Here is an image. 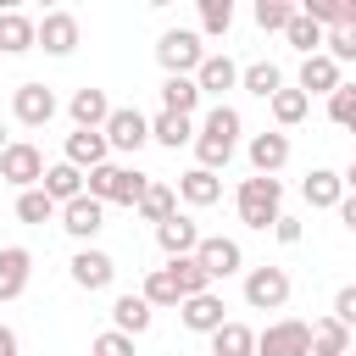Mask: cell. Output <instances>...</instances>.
<instances>
[{
	"label": "cell",
	"instance_id": "cell-34",
	"mask_svg": "<svg viewBox=\"0 0 356 356\" xmlns=\"http://www.w3.org/2000/svg\"><path fill=\"white\" fill-rule=\"evenodd\" d=\"M167 273H172V284H178V295H184V300L211 289V278H206V267H200L195 256H178V261H167Z\"/></svg>",
	"mask_w": 356,
	"mask_h": 356
},
{
	"label": "cell",
	"instance_id": "cell-41",
	"mask_svg": "<svg viewBox=\"0 0 356 356\" xmlns=\"http://www.w3.org/2000/svg\"><path fill=\"white\" fill-rule=\"evenodd\" d=\"M350 117H356V83H339V89L328 95V122H339V128H345Z\"/></svg>",
	"mask_w": 356,
	"mask_h": 356
},
{
	"label": "cell",
	"instance_id": "cell-29",
	"mask_svg": "<svg viewBox=\"0 0 356 356\" xmlns=\"http://www.w3.org/2000/svg\"><path fill=\"white\" fill-rule=\"evenodd\" d=\"M134 211H139L145 222H156V228H161V222H167V217L178 211V189H172V184H156V178H150V189L139 195V206H134Z\"/></svg>",
	"mask_w": 356,
	"mask_h": 356
},
{
	"label": "cell",
	"instance_id": "cell-22",
	"mask_svg": "<svg viewBox=\"0 0 356 356\" xmlns=\"http://www.w3.org/2000/svg\"><path fill=\"white\" fill-rule=\"evenodd\" d=\"M150 323H156V312H150V300H145V295H117V300H111V328H117V334L139 339Z\"/></svg>",
	"mask_w": 356,
	"mask_h": 356
},
{
	"label": "cell",
	"instance_id": "cell-17",
	"mask_svg": "<svg viewBox=\"0 0 356 356\" xmlns=\"http://www.w3.org/2000/svg\"><path fill=\"white\" fill-rule=\"evenodd\" d=\"M156 245L167 250V261H178V256H195V245H200V222H195L189 211H172V217L156 228Z\"/></svg>",
	"mask_w": 356,
	"mask_h": 356
},
{
	"label": "cell",
	"instance_id": "cell-50",
	"mask_svg": "<svg viewBox=\"0 0 356 356\" xmlns=\"http://www.w3.org/2000/svg\"><path fill=\"white\" fill-rule=\"evenodd\" d=\"M350 356H356V350H350Z\"/></svg>",
	"mask_w": 356,
	"mask_h": 356
},
{
	"label": "cell",
	"instance_id": "cell-38",
	"mask_svg": "<svg viewBox=\"0 0 356 356\" xmlns=\"http://www.w3.org/2000/svg\"><path fill=\"white\" fill-rule=\"evenodd\" d=\"M56 211H61V206H56L44 189H22V195H17V222H33V228H39V222H50Z\"/></svg>",
	"mask_w": 356,
	"mask_h": 356
},
{
	"label": "cell",
	"instance_id": "cell-32",
	"mask_svg": "<svg viewBox=\"0 0 356 356\" xmlns=\"http://www.w3.org/2000/svg\"><path fill=\"white\" fill-rule=\"evenodd\" d=\"M211 356H256V328H245V323H222L217 334H211Z\"/></svg>",
	"mask_w": 356,
	"mask_h": 356
},
{
	"label": "cell",
	"instance_id": "cell-46",
	"mask_svg": "<svg viewBox=\"0 0 356 356\" xmlns=\"http://www.w3.org/2000/svg\"><path fill=\"white\" fill-rule=\"evenodd\" d=\"M0 356H17V328L0 323Z\"/></svg>",
	"mask_w": 356,
	"mask_h": 356
},
{
	"label": "cell",
	"instance_id": "cell-39",
	"mask_svg": "<svg viewBox=\"0 0 356 356\" xmlns=\"http://www.w3.org/2000/svg\"><path fill=\"white\" fill-rule=\"evenodd\" d=\"M139 295H145V300H150V312H156V306H178V300H184V295H178V284H172V273H167V267H156V273H145V289H139Z\"/></svg>",
	"mask_w": 356,
	"mask_h": 356
},
{
	"label": "cell",
	"instance_id": "cell-8",
	"mask_svg": "<svg viewBox=\"0 0 356 356\" xmlns=\"http://www.w3.org/2000/svg\"><path fill=\"white\" fill-rule=\"evenodd\" d=\"M245 306L250 312H284L289 306V273L284 267H250L245 273Z\"/></svg>",
	"mask_w": 356,
	"mask_h": 356
},
{
	"label": "cell",
	"instance_id": "cell-37",
	"mask_svg": "<svg viewBox=\"0 0 356 356\" xmlns=\"http://www.w3.org/2000/svg\"><path fill=\"white\" fill-rule=\"evenodd\" d=\"M295 11H300L295 0H256V28L261 33H284L295 22Z\"/></svg>",
	"mask_w": 356,
	"mask_h": 356
},
{
	"label": "cell",
	"instance_id": "cell-1",
	"mask_svg": "<svg viewBox=\"0 0 356 356\" xmlns=\"http://www.w3.org/2000/svg\"><path fill=\"white\" fill-rule=\"evenodd\" d=\"M239 134H245V117L217 100V106L200 117V128H195V167L222 172V167L234 161V150H239Z\"/></svg>",
	"mask_w": 356,
	"mask_h": 356
},
{
	"label": "cell",
	"instance_id": "cell-40",
	"mask_svg": "<svg viewBox=\"0 0 356 356\" xmlns=\"http://www.w3.org/2000/svg\"><path fill=\"white\" fill-rule=\"evenodd\" d=\"M323 56H328L334 67L356 61V22H350V28H334V33H323Z\"/></svg>",
	"mask_w": 356,
	"mask_h": 356
},
{
	"label": "cell",
	"instance_id": "cell-10",
	"mask_svg": "<svg viewBox=\"0 0 356 356\" xmlns=\"http://www.w3.org/2000/svg\"><path fill=\"white\" fill-rule=\"evenodd\" d=\"M33 50H44V56H72V50H78V17H72V11H44L39 28H33Z\"/></svg>",
	"mask_w": 356,
	"mask_h": 356
},
{
	"label": "cell",
	"instance_id": "cell-49",
	"mask_svg": "<svg viewBox=\"0 0 356 356\" xmlns=\"http://www.w3.org/2000/svg\"><path fill=\"white\" fill-rule=\"evenodd\" d=\"M345 128H350V134H356V117H350V122H345Z\"/></svg>",
	"mask_w": 356,
	"mask_h": 356
},
{
	"label": "cell",
	"instance_id": "cell-24",
	"mask_svg": "<svg viewBox=\"0 0 356 356\" xmlns=\"http://www.w3.org/2000/svg\"><path fill=\"white\" fill-rule=\"evenodd\" d=\"M33 17L28 11H0V56H22V50H33Z\"/></svg>",
	"mask_w": 356,
	"mask_h": 356
},
{
	"label": "cell",
	"instance_id": "cell-2",
	"mask_svg": "<svg viewBox=\"0 0 356 356\" xmlns=\"http://www.w3.org/2000/svg\"><path fill=\"white\" fill-rule=\"evenodd\" d=\"M234 211H239V222L245 228H256V234H267L278 217H284V184L278 178H245L239 189H234Z\"/></svg>",
	"mask_w": 356,
	"mask_h": 356
},
{
	"label": "cell",
	"instance_id": "cell-9",
	"mask_svg": "<svg viewBox=\"0 0 356 356\" xmlns=\"http://www.w3.org/2000/svg\"><path fill=\"white\" fill-rule=\"evenodd\" d=\"M56 111H61V100H56L50 83H17V95H11V117H17L22 128H44Z\"/></svg>",
	"mask_w": 356,
	"mask_h": 356
},
{
	"label": "cell",
	"instance_id": "cell-47",
	"mask_svg": "<svg viewBox=\"0 0 356 356\" xmlns=\"http://www.w3.org/2000/svg\"><path fill=\"white\" fill-rule=\"evenodd\" d=\"M339 178H345V195H356V156H350V167H345Z\"/></svg>",
	"mask_w": 356,
	"mask_h": 356
},
{
	"label": "cell",
	"instance_id": "cell-44",
	"mask_svg": "<svg viewBox=\"0 0 356 356\" xmlns=\"http://www.w3.org/2000/svg\"><path fill=\"white\" fill-rule=\"evenodd\" d=\"M273 239L278 245H300V217H278L273 222Z\"/></svg>",
	"mask_w": 356,
	"mask_h": 356
},
{
	"label": "cell",
	"instance_id": "cell-23",
	"mask_svg": "<svg viewBox=\"0 0 356 356\" xmlns=\"http://www.w3.org/2000/svg\"><path fill=\"white\" fill-rule=\"evenodd\" d=\"M178 200L195 206V211H200V206H217V200H222V178L206 172V167H189V172L178 178Z\"/></svg>",
	"mask_w": 356,
	"mask_h": 356
},
{
	"label": "cell",
	"instance_id": "cell-26",
	"mask_svg": "<svg viewBox=\"0 0 356 356\" xmlns=\"http://www.w3.org/2000/svg\"><path fill=\"white\" fill-rule=\"evenodd\" d=\"M150 139L178 150V145H195V117H178V111H156L150 117Z\"/></svg>",
	"mask_w": 356,
	"mask_h": 356
},
{
	"label": "cell",
	"instance_id": "cell-11",
	"mask_svg": "<svg viewBox=\"0 0 356 356\" xmlns=\"http://www.w3.org/2000/svg\"><path fill=\"white\" fill-rule=\"evenodd\" d=\"M178 323L189 328V334H217L222 323H228V306H222V295L217 289H206V295H189V300H178Z\"/></svg>",
	"mask_w": 356,
	"mask_h": 356
},
{
	"label": "cell",
	"instance_id": "cell-28",
	"mask_svg": "<svg viewBox=\"0 0 356 356\" xmlns=\"http://www.w3.org/2000/svg\"><path fill=\"white\" fill-rule=\"evenodd\" d=\"M267 111H273V122H278V134H289L295 122H306V111H312V100H306L300 89H289V83H284V89H278V95L267 100Z\"/></svg>",
	"mask_w": 356,
	"mask_h": 356
},
{
	"label": "cell",
	"instance_id": "cell-21",
	"mask_svg": "<svg viewBox=\"0 0 356 356\" xmlns=\"http://www.w3.org/2000/svg\"><path fill=\"white\" fill-rule=\"evenodd\" d=\"M339 83H345V78H339V67H334L328 56H306V61H300V78H295V89H300L306 100H312V95H323V100H328Z\"/></svg>",
	"mask_w": 356,
	"mask_h": 356
},
{
	"label": "cell",
	"instance_id": "cell-43",
	"mask_svg": "<svg viewBox=\"0 0 356 356\" xmlns=\"http://www.w3.org/2000/svg\"><path fill=\"white\" fill-rule=\"evenodd\" d=\"M334 323H345V328H356V284H345L339 295H334V312H328Z\"/></svg>",
	"mask_w": 356,
	"mask_h": 356
},
{
	"label": "cell",
	"instance_id": "cell-45",
	"mask_svg": "<svg viewBox=\"0 0 356 356\" xmlns=\"http://www.w3.org/2000/svg\"><path fill=\"white\" fill-rule=\"evenodd\" d=\"M339 222L356 234V195H345V200H339Z\"/></svg>",
	"mask_w": 356,
	"mask_h": 356
},
{
	"label": "cell",
	"instance_id": "cell-5",
	"mask_svg": "<svg viewBox=\"0 0 356 356\" xmlns=\"http://www.w3.org/2000/svg\"><path fill=\"white\" fill-rule=\"evenodd\" d=\"M106 145L111 150H122V156H134V150H145L150 145V117L139 111V106H111V117H106Z\"/></svg>",
	"mask_w": 356,
	"mask_h": 356
},
{
	"label": "cell",
	"instance_id": "cell-6",
	"mask_svg": "<svg viewBox=\"0 0 356 356\" xmlns=\"http://www.w3.org/2000/svg\"><path fill=\"white\" fill-rule=\"evenodd\" d=\"M0 178L22 195V189H39V178H44V156H39V145H28V139H11L6 150H0Z\"/></svg>",
	"mask_w": 356,
	"mask_h": 356
},
{
	"label": "cell",
	"instance_id": "cell-19",
	"mask_svg": "<svg viewBox=\"0 0 356 356\" xmlns=\"http://www.w3.org/2000/svg\"><path fill=\"white\" fill-rule=\"evenodd\" d=\"M300 195H306L312 211H339V200H345V178H339L334 167H312L306 184H300Z\"/></svg>",
	"mask_w": 356,
	"mask_h": 356
},
{
	"label": "cell",
	"instance_id": "cell-7",
	"mask_svg": "<svg viewBox=\"0 0 356 356\" xmlns=\"http://www.w3.org/2000/svg\"><path fill=\"white\" fill-rule=\"evenodd\" d=\"M195 261L206 267V278H211V284H222V278L245 273V250H239V239H228V234H200Z\"/></svg>",
	"mask_w": 356,
	"mask_h": 356
},
{
	"label": "cell",
	"instance_id": "cell-25",
	"mask_svg": "<svg viewBox=\"0 0 356 356\" xmlns=\"http://www.w3.org/2000/svg\"><path fill=\"white\" fill-rule=\"evenodd\" d=\"M239 89H245V95H256V100H273V95L284 89L278 61H250V67H239Z\"/></svg>",
	"mask_w": 356,
	"mask_h": 356
},
{
	"label": "cell",
	"instance_id": "cell-31",
	"mask_svg": "<svg viewBox=\"0 0 356 356\" xmlns=\"http://www.w3.org/2000/svg\"><path fill=\"white\" fill-rule=\"evenodd\" d=\"M300 11H306L323 33H334V28H350V22H356V0H306Z\"/></svg>",
	"mask_w": 356,
	"mask_h": 356
},
{
	"label": "cell",
	"instance_id": "cell-33",
	"mask_svg": "<svg viewBox=\"0 0 356 356\" xmlns=\"http://www.w3.org/2000/svg\"><path fill=\"white\" fill-rule=\"evenodd\" d=\"M195 106H200V89H195V78H161V111L195 117Z\"/></svg>",
	"mask_w": 356,
	"mask_h": 356
},
{
	"label": "cell",
	"instance_id": "cell-4",
	"mask_svg": "<svg viewBox=\"0 0 356 356\" xmlns=\"http://www.w3.org/2000/svg\"><path fill=\"white\" fill-rule=\"evenodd\" d=\"M256 356H312V323L278 317L256 334Z\"/></svg>",
	"mask_w": 356,
	"mask_h": 356
},
{
	"label": "cell",
	"instance_id": "cell-35",
	"mask_svg": "<svg viewBox=\"0 0 356 356\" xmlns=\"http://www.w3.org/2000/svg\"><path fill=\"white\" fill-rule=\"evenodd\" d=\"M234 28V0H200V39H222Z\"/></svg>",
	"mask_w": 356,
	"mask_h": 356
},
{
	"label": "cell",
	"instance_id": "cell-15",
	"mask_svg": "<svg viewBox=\"0 0 356 356\" xmlns=\"http://www.w3.org/2000/svg\"><path fill=\"white\" fill-rule=\"evenodd\" d=\"M111 278H117V261H111L106 250H95V245H83V250L72 256V284H78V289H89V295H100V289H111Z\"/></svg>",
	"mask_w": 356,
	"mask_h": 356
},
{
	"label": "cell",
	"instance_id": "cell-30",
	"mask_svg": "<svg viewBox=\"0 0 356 356\" xmlns=\"http://www.w3.org/2000/svg\"><path fill=\"white\" fill-rule=\"evenodd\" d=\"M312 356H350V328L334 317H317L312 323Z\"/></svg>",
	"mask_w": 356,
	"mask_h": 356
},
{
	"label": "cell",
	"instance_id": "cell-20",
	"mask_svg": "<svg viewBox=\"0 0 356 356\" xmlns=\"http://www.w3.org/2000/svg\"><path fill=\"white\" fill-rule=\"evenodd\" d=\"M67 117H72V128H106V117H111V100H106V89H95V83L72 89V100H67Z\"/></svg>",
	"mask_w": 356,
	"mask_h": 356
},
{
	"label": "cell",
	"instance_id": "cell-13",
	"mask_svg": "<svg viewBox=\"0 0 356 356\" xmlns=\"http://www.w3.org/2000/svg\"><path fill=\"white\" fill-rule=\"evenodd\" d=\"M106 156H111V145H106V134L100 128H72L67 134V167H78V172H95V167H106Z\"/></svg>",
	"mask_w": 356,
	"mask_h": 356
},
{
	"label": "cell",
	"instance_id": "cell-42",
	"mask_svg": "<svg viewBox=\"0 0 356 356\" xmlns=\"http://www.w3.org/2000/svg\"><path fill=\"white\" fill-rule=\"evenodd\" d=\"M89 356H134V339H128V334H117V328H106V334H95V339H89Z\"/></svg>",
	"mask_w": 356,
	"mask_h": 356
},
{
	"label": "cell",
	"instance_id": "cell-36",
	"mask_svg": "<svg viewBox=\"0 0 356 356\" xmlns=\"http://www.w3.org/2000/svg\"><path fill=\"white\" fill-rule=\"evenodd\" d=\"M284 39H289V44L300 50V61H306V56H323V28H317V22L306 17V11H295V22L284 28Z\"/></svg>",
	"mask_w": 356,
	"mask_h": 356
},
{
	"label": "cell",
	"instance_id": "cell-3",
	"mask_svg": "<svg viewBox=\"0 0 356 356\" xmlns=\"http://www.w3.org/2000/svg\"><path fill=\"white\" fill-rule=\"evenodd\" d=\"M156 61H161L167 78H195V67L206 61V39L195 28H167L156 39Z\"/></svg>",
	"mask_w": 356,
	"mask_h": 356
},
{
	"label": "cell",
	"instance_id": "cell-18",
	"mask_svg": "<svg viewBox=\"0 0 356 356\" xmlns=\"http://www.w3.org/2000/svg\"><path fill=\"white\" fill-rule=\"evenodd\" d=\"M28 278H33V250L28 245H6L0 250V306L17 300L28 289Z\"/></svg>",
	"mask_w": 356,
	"mask_h": 356
},
{
	"label": "cell",
	"instance_id": "cell-48",
	"mask_svg": "<svg viewBox=\"0 0 356 356\" xmlns=\"http://www.w3.org/2000/svg\"><path fill=\"white\" fill-rule=\"evenodd\" d=\"M6 145H11V139H6V122H0V150H6Z\"/></svg>",
	"mask_w": 356,
	"mask_h": 356
},
{
	"label": "cell",
	"instance_id": "cell-12",
	"mask_svg": "<svg viewBox=\"0 0 356 356\" xmlns=\"http://www.w3.org/2000/svg\"><path fill=\"white\" fill-rule=\"evenodd\" d=\"M245 156H250V172H256V178H278V167L289 161V134H278V128H267V134H250Z\"/></svg>",
	"mask_w": 356,
	"mask_h": 356
},
{
	"label": "cell",
	"instance_id": "cell-27",
	"mask_svg": "<svg viewBox=\"0 0 356 356\" xmlns=\"http://www.w3.org/2000/svg\"><path fill=\"white\" fill-rule=\"evenodd\" d=\"M39 189H44L56 206H67V200H78V195H83V172H78V167H67V161H56V167H44Z\"/></svg>",
	"mask_w": 356,
	"mask_h": 356
},
{
	"label": "cell",
	"instance_id": "cell-16",
	"mask_svg": "<svg viewBox=\"0 0 356 356\" xmlns=\"http://www.w3.org/2000/svg\"><path fill=\"white\" fill-rule=\"evenodd\" d=\"M195 89H200V100L222 95V89H239V61L222 56V50H206V61L195 67Z\"/></svg>",
	"mask_w": 356,
	"mask_h": 356
},
{
	"label": "cell",
	"instance_id": "cell-14",
	"mask_svg": "<svg viewBox=\"0 0 356 356\" xmlns=\"http://www.w3.org/2000/svg\"><path fill=\"white\" fill-rule=\"evenodd\" d=\"M56 217H61V228H67V234H72L78 245H89V239H95V234L106 228V206H100V200H89V195L67 200V206H61Z\"/></svg>",
	"mask_w": 356,
	"mask_h": 356
}]
</instances>
